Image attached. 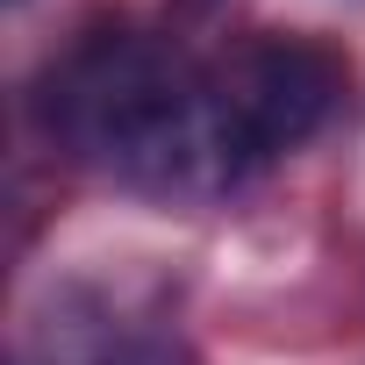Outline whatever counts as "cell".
Returning a JSON list of instances; mask_svg holds the SVG:
<instances>
[{
  "instance_id": "1",
  "label": "cell",
  "mask_w": 365,
  "mask_h": 365,
  "mask_svg": "<svg viewBox=\"0 0 365 365\" xmlns=\"http://www.w3.org/2000/svg\"><path fill=\"white\" fill-rule=\"evenodd\" d=\"M36 122L79 165H101L143 194H222L208 72L172 36L93 29L43 72Z\"/></svg>"
},
{
  "instance_id": "2",
  "label": "cell",
  "mask_w": 365,
  "mask_h": 365,
  "mask_svg": "<svg viewBox=\"0 0 365 365\" xmlns=\"http://www.w3.org/2000/svg\"><path fill=\"white\" fill-rule=\"evenodd\" d=\"M344 101V65L329 43L265 29L237 58L208 72V115H215V158L222 187H244L265 165L294 158Z\"/></svg>"
},
{
  "instance_id": "3",
  "label": "cell",
  "mask_w": 365,
  "mask_h": 365,
  "mask_svg": "<svg viewBox=\"0 0 365 365\" xmlns=\"http://www.w3.org/2000/svg\"><path fill=\"white\" fill-rule=\"evenodd\" d=\"M36 358L43 365H179L172 336L129 315L122 301L101 294H65L36 322Z\"/></svg>"
},
{
  "instance_id": "4",
  "label": "cell",
  "mask_w": 365,
  "mask_h": 365,
  "mask_svg": "<svg viewBox=\"0 0 365 365\" xmlns=\"http://www.w3.org/2000/svg\"><path fill=\"white\" fill-rule=\"evenodd\" d=\"M172 8L187 15V22H201V15H215V8H222V0H172Z\"/></svg>"
}]
</instances>
